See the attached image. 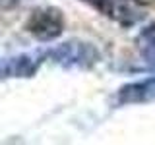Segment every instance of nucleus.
<instances>
[{"mask_svg":"<svg viewBox=\"0 0 155 145\" xmlns=\"http://www.w3.org/2000/svg\"><path fill=\"white\" fill-rule=\"evenodd\" d=\"M64 29V16L58 8L45 6L31 12L27 19V31L39 41H54L62 35Z\"/></svg>","mask_w":155,"mask_h":145,"instance_id":"2","label":"nucleus"},{"mask_svg":"<svg viewBox=\"0 0 155 145\" xmlns=\"http://www.w3.org/2000/svg\"><path fill=\"white\" fill-rule=\"evenodd\" d=\"M118 101L124 105L132 103H147V101H155V77L142 81H134V83L124 85L118 91Z\"/></svg>","mask_w":155,"mask_h":145,"instance_id":"5","label":"nucleus"},{"mask_svg":"<svg viewBox=\"0 0 155 145\" xmlns=\"http://www.w3.org/2000/svg\"><path fill=\"white\" fill-rule=\"evenodd\" d=\"M138 47L147 60H155V23L147 25L138 37Z\"/></svg>","mask_w":155,"mask_h":145,"instance_id":"6","label":"nucleus"},{"mask_svg":"<svg viewBox=\"0 0 155 145\" xmlns=\"http://www.w3.org/2000/svg\"><path fill=\"white\" fill-rule=\"evenodd\" d=\"M51 60L64 68H89L99 60V52L89 43L68 41L64 45H58L56 48L47 52Z\"/></svg>","mask_w":155,"mask_h":145,"instance_id":"1","label":"nucleus"},{"mask_svg":"<svg viewBox=\"0 0 155 145\" xmlns=\"http://www.w3.org/2000/svg\"><path fill=\"white\" fill-rule=\"evenodd\" d=\"M21 0H0V10H12L16 8Z\"/></svg>","mask_w":155,"mask_h":145,"instance_id":"7","label":"nucleus"},{"mask_svg":"<svg viewBox=\"0 0 155 145\" xmlns=\"http://www.w3.org/2000/svg\"><path fill=\"white\" fill-rule=\"evenodd\" d=\"M93 8H97L101 14L118 21L124 27L134 25L143 18V10L134 0H97Z\"/></svg>","mask_w":155,"mask_h":145,"instance_id":"3","label":"nucleus"},{"mask_svg":"<svg viewBox=\"0 0 155 145\" xmlns=\"http://www.w3.org/2000/svg\"><path fill=\"white\" fill-rule=\"evenodd\" d=\"M39 60L29 54H19L0 60V79L2 77H29L37 72Z\"/></svg>","mask_w":155,"mask_h":145,"instance_id":"4","label":"nucleus"}]
</instances>
